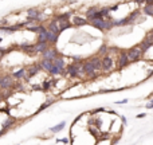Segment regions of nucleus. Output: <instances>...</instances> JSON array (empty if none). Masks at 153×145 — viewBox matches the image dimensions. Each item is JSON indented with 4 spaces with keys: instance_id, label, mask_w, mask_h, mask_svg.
I'll use <instances>...</instances> for the list:
<instances>
[{
    "instance_id": "39",
    "label": "nucleus",
    "mask_w": 153,
    "mask_h": 145,
    "mask_svg": "<svg viewBox=\"0 0 153 145\" xmlns=\"http://www.w3.org/2000/svg\"><path fill=\"white\" fill-rule=\"evenodd\" d=\"M0 42H1V38H0Z\"/></svg>"
},
{
    "instance_id": "13",
    "label": "nucleus",
    "mask_w": 153,
    "mask_h": 145,
    "mask_svg": "<svg viewBox=\"0 0 153 145\" xmlns=\"http://www.w3.org/2000/svg\"><path fill=\"white\" fill-rule=\"evenodd\" d=\"M47 30H48V31H51V32H54V34H56V35L61 34V30H59V24H58V21H56L55 19H54L52 21H50V23H48Z\"/></svg>"
},
{
    "instance_id": "28",
    "label": "nucleus",
    "mask_w": 153,
    "mask_h": 145,
    "mask_svg": "<svg viewBox=\"0 0 153 145\" xmlns=\"http://www.w3.org/2000/svg\"><path fill=\"white\" fill-rule=\"evenodd\" d=\"M98 11H99L98 7H90V8L87 10V12H86V15H87V18H89V16H93L94 13L98 12Z\"/></svg>"
},
{
    "instance_id": "25",
    "label": "nucleus",
    "mask_w": 153,
    "mask_h": 145,
    "mask_svg": "<svg viewBox=\"0 0 153 145\" xmlns=\"http://www.w3.org/2000/svg\"><path fill=\"white\" fill-rule=\"evenodd\" d=\"M63 70H61V69H58V67H55V66H52V69L50 70V74L51 75H61V74H63Z\"/></svg>"
},
{
    "instance_id": "35",
    "label": "nucleus",
    "mask_w": 153,
    "mask_h": 145,
    "mask_svg": "<svg viewBox=\"0 0 153 145\" xmlns=\"http://www.w3.org/2000/svg\"><path fill=\"white\" fill-rule=\"evenodd\" d=\"M134 1H136V3H137V4H141V3H144V1H145V0H134Z\"/></svg>"
},
{
    "instance_id": "4",
    "label": "nucleus",
    "mask_w": 153,
    "mask_h": 145,
    "mask_svg": "<svg viewBox=\"0 0 153 145\" xmlns=\"http://www.w3.org/2000/svg\"><path fill=\"white\" fill-rule=\"evenodd\" d=\"M129 63H130V61H129L128 55H126V51H121L120 55L117 56V69L118 70L123 69V67H126Z\"/></svg>"
},
{
    "instance_id": "12",
    "label": "nucleus",
    "mask_w": 153,
    "mask_h": 145,
    "mask_svg": "<svg viewBox=\"0 0 153 145\" xmlns=\"http://www.w3.org/2000/svg\"><path fill=\"white\" fill-rule=\"evenodd\" d=\"M48 48V43H42V42H38L36 44H34V51L35 54H43L46 50Z\"/></svg>"
},
{
    "instance_id": "29",
    "label": "nucleus",
    "mask_w": 153,
    "mask_h": 145,
    "mask_svg": "<svg viewBox=\"0 0 153 145\" xmlns=\"http://www.w3.org/2000/svg\"><path fill=\"white\" fill-rule=\"evenodd\" d=\"M103 112H106V109L105 107H98V109H95V110H93V114H98V113H103Z\"/></svg>"
},
{
    "instance_id": "34",
    "label": "nucleus",
    "mask_w": 153,
    "mask_h": 145,
    "mask_svg": "<svg viewBox=\"0 0 153 145\" xmlns=\"http://www.w3.org/2000/svg\"><path fill=\"white\" fill-rule=\"evenodd\" d=\"M136 117L137 118H145V117H146V113H140V114H137Z\"/></svg>"
},
{
    "instance_id": "15",
    "label": "nucleus",
    "mask_w": 153,
    "mask_h": 145,
    "mask_svg": "<svg viewBox=\"0 0 153 145\" xmlns=\"http://www.w3.org/2000/svg\"><path fill=\"white\" fill-rule=\"evenodd\" d=\"M39 66L42 70H46V71L50 72V70L52 69V61H47V59H42V61L39 62Z\"/></svg>"
},
{
    "instance_id": "19",
    "label": "nucleus",
    "mask_w": 153,
    "mask_h": 145,
    "mask_svg": "<svg viewBox=\"0 0 153 145\" xmlns=\"http://www.w3.org/2000/svg\"><path fill=\"white\" fill-rule=\"evenodd\" d=\"M27 28H28L30 31H32V32H36V34L39 35L40 32H43V31H44V30H46V27H44V26H40V24H39V26H30V27H27Z\"/></svg>"
},
{
    "instance_id": "11",
    "label": "nucleus",
    "mask_w": 153,
    "mask_h": 145,
    "mask_svg": "<svg viewBox=\"0 0 153 145\" xmlns=\"http://www.w3.org/2000/svg\"><path fill=\"white\" fill-rule=\"evenodd\" d=\"M27 13H28V21H39L42 19L40 18V12L38 10H32L31 8V10H28Z\"/></svg>"
},
{
    "instance_id": "1",
    "label": "nucleus",
    "mask_w": 153,
    "mask_h": 145,
    "mask_svg": "<svg viewBox=\"0 0 153 145\" xmlns=\"http://www.w3.org/2000/svg\"><path fill=\"white\" fill-rule=\"evenodd\" d=\"M16 89V79L12 75H4L1 77L0 82V90H13Z\"/></svg>"
},
{
    "instance_id": "37",
    "label": "nucleus",
    "mask_w": 153,
    "mask_h": 145,
    "mask_svg": "<svg viewBox=\"0 0 153 145\" xmlns=\"http://www.w3.org/2000/svg\"><path fill=\"white\" fill-rule=\"evenodd\" d=\"M150 34H152V35H153V30H152V31H150Z\"/></svg>"
},
{
    "instance_id": "9",
    "label": "nucleus",
    "mask_w": 153,
    "mask_h": 145,
    "mask_svg": "<svg viewBox=\"0 0 153 145\" xmlns=\"http://www.w3.org/2000/svg\"><path fill=\"white\" fill-rule=\"evenodd\" d=\"M12 77L15 78L16 81H20V79L27 81V67H21V69H19L18 71H13Z\"/></svg>"
},
{
    "instance_id": "21",
    "label": "nucleus",
    "mask_w": 153,
    "mask_h": 145,
    "mask_svg": "<svg viewBox=\"0 0 153 145\" xmlns=\"http://www.w3.org/2000/svg\"><path fill=\"white\" fill-rule=\"evenodd\" d=\"M70 13H62V15H58L55 18V20L58 21V23H62V21H69V19H70Z\"/></svg>"
},
{
    "instance_id": "5",
    "label": "nucleus",
    "mask_w": 153,
    "mask_h": 145,
    "mask_svg": "<svg viewBox=\"0 0 153 145\" xmlns=\"http://www.w3.org/2000/svg\"><path fill=\"white\" fill-rule=\"evenodd\" d=\"M15 122H16L15 118L11 117L10 114H7V115H5V120L1 121V128H0V130H3L5 133V132L10 130V129L12 128L13 125H15Z\"/></svg>"
},
{
    "instance_id": "14",
    "label": "nucleus",
    "mask_w": 153,
    "mask_h": 145,
    "mask_svg": "<svg viewBox=\"0 0 153 145\" xmlns=\"http://www.w3.org/2000/svg\"><path fill=\"white\" fill-rule=\"evenodd\" d=\"M52 64L55 67H58V69H61V70H63L64 71V67H66V63H64V59L62 58V56H56V58H54L52 59Z\"/></svg>"
},
{
    "instance_id": "36",
    "label": "nucleus",
    "mask_w": 153,
    "mask_h": 145,
    "mask_svg": "<svg viewBox=\"0 0 153 145\" xmlns=\"http://www.w3.org/2000/svg\"><path fill=\"white\" fill-rule=\"evenodd\" d=\"M145 1H146L148 4H153V0H145Z\"/></svg>"
},
{
    "instance_id": "27",
    "label": "nucleus",
    "mask_w": 153,
    "mask_h": 145,
    "mask_svg": "<svg viewBox=\"0 0 153 145\" xmlns=\"http://www.w3.org/2000/svg\"><path fill=\"white\" fill-rule=\"evenodd\" d=\"M70 27H71V23H70V21H62V23L59 24V30H61V32L66 28H70Z\"/></svg>"
},
{
    "instance_id": "10",
    "label": "nucleus",
    "mask_w": 153,
    "mask_h": 145,
    "mask_svg": "<svg viewBox=\"0 0 153 145\" xmlns=\"http://www.w3.org/2000/svg\"><path fill=\"white\" fill-rule=\"evenodd\" d=\"M89 61H90L91 64L94 66L95 71H99V70H102V58H99V55L91 56V58H89Z\"/></svg>"
},
{
    "instance_id": "40",
    "label": "nucleus",
    "mask_w": 153,
    "mask_h": 145,
    "mask_svg": "<svg viewBox=\"0 0 153 145\" xmlns=\"http://www.w3.org/2000/svg\"><path fill=\"white\" fill-rule=\"evenodd\" d=\"M18 145H21V144H18Z\"/></svg>"
},
{
    "instance_id": "16",
    "label": "nucleus",
    "mask_w": 153,
    "mask_h": 145,
    "mask_svg": "<svg viewBox=\"0 0 153 145\" xmlns=\"http://www.w3.org/2000/svg\"><path fill=\"white\" fill-rule=\"evenodd\" d=\"M152 43H150V42H148V40L146 39H144V40H142V42L141 43H140V44L138 46H137V47H138L140 48V50H141V53L142 54H144V53H146V51L148 50H149V48L150 47H152Z\"/></svg>"
},
{
    "instance_id": "26",
    "label": "nucleus",
    "mask_w": 153,
    "mask_h": 145,
    "mask_svg": "<svg viewBox=\"0 0 153 145\" xmlns=\"http://www.w3.org/2000/svg\"><path fill=\"white\" fill-rule=\"evenodd\" d=\"M8 102H7V99H3V101H0V110L1 112H8Z\"/></svg>"
},
{
    "instance_id": "24",
    "label": "nucleus",
    "mask_w": 153,
    "mask_h": 145,
    "mask_svg": "<svg viewBox=\"0 0 153 145\" xmlns=\"http://www.w3.org/2000/svg\"><path fill=\"white\" fill-rule=\"evenodd\" d=\"M107 50H109V47H107L106 44H102L101 46V48L98 50V54L97 55H102V56H105L107 54Z\"/></svg>"
},
{
    "instance_id": "8",
    "label": "nucleus",
    "mask_w": 153,
    "mask_h": 145,
    "mask_svg": "<svg viewBox=\"0 0 153 145\" xmlns=\"http://www.w3.org/2000/svg\"><path fill=\"white\" fill-rule=\"evenodd\" d=\"M42 56H43L42 59H47V61H52L54 58H56V56H58V51H56V48H51V47H48L47 50H46L44 53L42 54Z\"/></svg>"
},
{
    "instance_id": "17",
    "label": "nucleus",
    "mask_w": 153,
    "mask_h": 145,
    "mask_svg": "<svg viewBox=\"0 0 153 145\" xmlns=\"http://www.w3.org/2000/svg\"><path fill=\"white\" fill-rule=\"evenodd\" d=\"M64 126H66V121H62V122H59L58 125L51 126L50 132H52V133H59V132H62L64 129Z\"/></svg>"
},
{
    "instance_id": "20",
    "label": "nucleus",
    "mask_w": 153,
    "mask_h": 145,
    "mask_svg": "<svg viewBox=\"0 0 153 145\" xmlns=\"http://www.w3.org/2000/svg\"><path fill=\"white\" fill-rule=\"evenodd\" d=\"M51 78H48V79H44L42 82V85H40V87H42V91H48L51 89Z\"/></svg>"
},
{
    "instance_id": "7",
    "label": "nucleus",
    "mask_w": 153,
    "mask_h": 145,
    "mask_svg": "<svg viewBox=\"0 0 153 145\" xmlns=\"http://www.w3.org/2000/svg\"><path fill=\"white\" fill-rule=\"evenodd\" d=\"M40 70L42 69H40L39 63H34V64H31L30 67H27V81H28L31 77H35L38 72H40Z\"/></svg>"
},
{
    "instance_id": "23",
    "label": "nucleus",
    "mask_w": 153,
    "mask_h": 145,
    "mask_svg": "<svg viewBox=\"0 0 153 145\" xmlns=\"http://www.w3.org/2000/svg\"><path fill=\"white\" fill-rule=\"evenodd\" d=\"M144 13L148 16H153V4H146L144 7Z\"/></svg>"
},
{
    "instance_id": "31",
    "label": "nucleus",
    "mask_w": 153,
    "mask_h": 145,
    "mask_svg": "<svg viewBox=\"0 0 153 145\" xmlns=\"http://www.w3.org/2000/svg\"><path fill=\"white\" fill-rule=\"evenodd\" d=\"M128 101H129V99L125 98V99H122V101H115V104H117V105H125V104H128Z\"/></svg>"
},
{
    "instance_id": "6",
    "label": "nucleus",
    "mask_w": 153,
    "mask_h": 145,
    "mask_svg": "<svg viewBox=\"0 0 153 145\" xmlns=\"http://www.w3.org/2000/svg\"><path fill=\"white\" fill-rule=\"evenodd\" d=\"M113 66H114V61H113V58L109 54L102 56V70L103 71H110L113 69Z\"/></svg>"
},
{
    "instance_id": "2",
    "label": "nucleus",
    "mask_w": 153,
    "mask_h": 145,
    "mask_svg": "<svg viewBox=\"0 0 153 145\" xmlns=\"http://www.w3.org/2000/svg\"><path fill=\"white\" fill-rule=\"evenodd\" d=\"M82 69H83V72H85V75H87L89 78H97V75H98V71H95L94 66L91 64V62L89 61V59H87V61H83Z\"/></svg>"
},
{
    "instance_id": "3",
    "label": "nucleus",
    "mask_w": 153,
    "mask_h": 145,
    "mask_svg": "<svg viewBox=\"0 0 153 145\" xmlns=\"http://www.w3.org/2000/svg\"><path fill=\"white\" fill-rule=\"evenodd\" d=\"M126 55H128V58L130 62H137L141 59L142 53L138 47H133V48H129V50L126 51Z\"/></svg>"
},
{
    "instance_id": "30",
    "label": "nucleus",
    "mask_w": 153,
    "mask_h": 145,
    "mask_svg": "<svg viewBox=\"0 0 153 145\" xmlns=\"http://www.w3.org/2000/svg\"><path fill=\"white\" fill-rule=\"evenodd\" d=\"M56 142H63V144H70V140L67 138V137H64V138H58V140H56Z\"/></svg>"
},
{
    "instance_id": "18",
    "label": "nucleus",
    "mask_w": 153,
    "mask_h": 145,
    "mask_svg": "<svg viewBox=\"0 0 153 145\" xmlns=\"http://www.w3.org/2000/svg\"><path fill=\"white\" fill-rule=\"evenodd\" d=\"M72 24H74V26H85V24H87V19L79 18V16H74V18H72Z\"/></svg>"
},
{
    "instance_id": "32",
    "label": "nucleus",
    "mask_w": 153,
    "mask_h": 145,
    "mask_svg": "<svg viewBox=\"0 0 153 145\" xmlns=\"http://www.w3.org/2000/svg\"><path fill=\"white\" fill-rule=\"evenodd\" d=\"M145 107H146V109H153V99L150 102H148V104L145 105Z\"/></svg>"
},
{
    "instance_id": "22",
    "label": "nucleus",
    "mask_w": 153,
    "mask_h": 145,
    "mask_svg": "<svg viewBox=\"0 0 153 145\" xmlns=\"http://www.w3.org/2000/svg\"><path fill=\"white\" fill-rule=\"evenodd\" d=\"M52 104H54V101H52V99H48V101L43 102V104L39 106V109H38V113H39V112H42V110H44V109H47V107H50Z\"/></svg>"
},
{
    "instance_id": "33",
    "label": "nucleus",
    "mask_w": 153,
    "mask_h": 145,
    "mask_svg": "<svg viewBox=\"0 0 153 145\" xmlns=\"http://www.w3.org/2000/svg\"><path fill=\"white\" fill-rule=\"evenodd\" d=\"M121 124H122V125H126V124H128V122H126V117H125V115H121Z\"/></svg>"
},
{
    "instance_id": "38",
    "label": "nucleus",
    "mask_w": 153,
    "mask_h": 145,
    "mask_svg": "<svg viewBox=\"0 0 153 145\" xmlns=\"http://www.w3.org/2000/svg\"><path fill=\"white\" fill-rule=\"evenodd\" d=\"M0 82H1V77H0Z\"/></svg>"
}]
</instances>
